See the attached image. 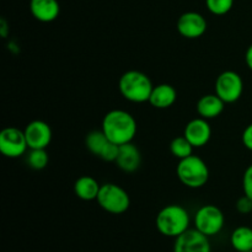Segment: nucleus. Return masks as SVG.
<instances>
[{"mask_svg":"<svg viewBox=\"0 0 252 252\" xmlns=\"http://www.w3.org/2000/svg\"><path fill=\"white\" fill-rule=\"evenodd\" d=\"M102 132L110 142L117 145L130 143L137 134V122L125 110H112L102 120Z\"/></svg>","mask_w":252,"mask_h":252,"instance_id":"f257e3e1","label":"nucleus"},{"mask_svg":"<svg viewBox=\"0 0 252 252\" xmlns=\"http://www.w3.org/2000/svg\"><path fill=\"white\" fill-rule=\"evenodd\" d=\"M154 85L147 74L139 70H128L118 80L120 93L126 100L134 103L149 101Z\"/></svg>","mask_w":252,"mask_h":252,"instance_id":"f03ea898","label":"nucleus"},{"mask_svg":"<svg viewBox=\"0 0 252 252\" xmlns=\"http://www.w3.org/2000/svg\"><path fill=\"white\" fill-rule=\"evenodd\" d=\"M189 214L186 208L179 204H169L158 213L157 229L161 235L177 238L189 229Z\"/></svg>","mask_w":252,"mask_h":252,"instance_id":"7ed1b4c3","label":"nucleus"},{"mask_svg":"<svg viewBox=\"0 0 252 252\" xmlns=\"http://www.w3.org/2000/svg\"><path fill=\"white\" fill-rule=\"evenodd\" d=\"M176 174L181 184L189 189H201L209 180V169L207 164L193 154L180 160Z\"/></svg>","mask_w":252,"mask_h":252,"instance_id":"20e7f679","label":"nucleus"},{"mask_svg":"<svg viewBox=\"0 0 252 252\" xmlns=\"http://www.w3.org/2000/svg\"><path fill=\"white\" fill-rule=\"evenodd\" d=\"M96 201L103 211L110 214H123L130 206L129 194L116 184L101 185Z\"/></svg>","mask_w":252,"mask_h":252,"instance_id":"39448f33","label":"nucleus"},{"mask_svg":"<svg viewBox=\"0 0 252 252\" xmlns=\"http://www.w3.org/2000/svg\"><path fill=\"white\" fill-rule=\"evenodd\" d=\"M224 223L225 218L223 212L213 204H206L201 207L194 214V228L208 238L220 233Z\"/></svg>","mask_w":252,"mask_h":252,"instance_id":"423d86ee","label":"nucleus"},{"mask_svg":"<svg viewBox=\"0 0 252 252\" xmlns=\"http://www.w3.org/2000/svg\"><path fill=\"white\" fill-rule=\"evenodd\" d=\"M244 81L236 71L226 70L219 74L216 80V94L225 103H233L241 97Z\"/></svg>","mask_w":252,"mask_h":252,"instance_id":"0eeeda50","label":"nucleus"},{"mask_svg":"<svg viewBox=\"0 0 252 252\" xmlns=\"http://www.w3.org/2000/svg\"><path fill=\"white\" fill-rule=\"evenodd\" d=\"M27 140L24 130L16 127H6L0 133V152L4 157L15 159L26 153Z\"/></svg>","mask_w":252,"mask_h":252,"instance_id":"6e6552de","label":"nucleus"},{"mask_svg":"<svg viewBox=\"0 0 252 252\" xmlns=\"http://www.w3.org/2000/svg\"><path fill=\"white\" fill-rule=\"evenodd\" d=\"M174 252H212V246L208 236L194 228L175 238Z\"/></svg>","mask_w":252,"mask_h":252,"instance_id":"1a4fd4ad","label":"nucleus"},{"mask_svg":"<svg viewBox=\"0 0 252 252\" xmlns=\"http://www.w3.org/2000/svg\"><path fill=\"white\" fill-rule=\"evenodd\" d=\"M207 20L203 15L194 11L182 14L177 20V31L185 38L194 39L203 36L207 31Z\"/></svg>","mask_w":252,"mask_h":252,"instance_id":"9d476101","label":"nucleus"},{"mask_svg":"<svg viewBox=\"0 0 252 252\" xmlns=\"http://www.w3.org/2000/svg\"><path fill=\"white\" fill-rule=\"evenodd\" d=\"M30 149H47L52 142V129L43 121H32L24 129Z\"/></svg>","mask_w":252,"mask_h":252,"instance_id":"9b49d317","label":"nucleus"},{"mask_svg":"<svg viewBox=\"0 0 252 252\" xmlns=\"http://www.w3.org/2000/svg\"><path fill=\"white\" fill-rule=\"evenodd\" d=\"M184 135L193 145V148H202L207 145L212 137V128L208 120L198 117L189 121L185 127Z\"/></svg>","mask_w":252,"mask_h":252,"instance_id":"f8f14e48","label":"nucleus"},{"mask_svg":"<svg viewBox=\"0 0 252 252\" xmlns=\"http://www.w3.org/2000/svg\"><path fill=\"white\" fill-rule=\"evenodd\" d=\"M116 164L122 171L134 172L135 170L139 169L142 164L140 150L132 142L120 145V153H118Z\"/></svg>","mask_w":252,"mask_h":252,"instance_id":"ddd939ff","label":"nucleus"},{"mask_svg":"<svg viewBox=\"0 0 252 252\" xmlns=\"http://www.w3.org/2000/svg\"><path fill=\"white\" fill-rule=\"evenodd\" d=\"M30 11L41 22H52L59 16L61 6L57 0H31Z\"/></svg>","mask_w":252,"mask_h":252,"instance_id":"4468645a","label":"nucleus"},{"mask_svg":"<svg viewBox=\"0 0 252 252\" xmlns=\"http://www.w3.org/2000/svg\"><path fill=\"white\" fill-rule=\"evenodd\" d=\"M177 100V91L174 86L169 84H160L153 88L152 95L148 102L155 108L159 110H165L169 108L176 102Z\"/></svg>","mask_w":252,"mask_h":252,"instance_id":"2eb2a0df","label":"nucleus"},{"mask_svg":"<svg viewBox=\"0 0 252 252\" xmlns=\"http://www.w3.org/2000/svg\"><path fill=\"white\" fill-rule=\"evenodd\" d=\"M224 105L225 102L217 94H209L199 98L196 108L199 117L212 120L220 116V113L224 111Z\"/></svg>","mask_w":252,"mask_h":252,"instance_id":"dca6fc26","label":"nucleus"},{"mask_svg":"<svg viewBox=\"0 0 252 252\" xmlns=\"http://www.w3.org/2000/svg\"><path fill=\"white\" fill-rule=\"evenodd\" d=\"M101 185L91 176H81L74 184V193L81 201H94L97 198Z\"/></svg>","mask_w":252,"mask_h":252,"instance_id":"f3484780","label":"nucleus"},{"mask_svg":"<svg viewBox=\"0 0 252 252\" xmlns=\"http://www.w3.org/2000/svg\"><path fill=\"white\" fill-rule=\"evenodd\" d=\"M230 244L238 252L252 251V229L249 226H239L231 233Z\"/></svg>","mask_w":252,"mask_h":252,"instance_id":"a211bd4d","label":"nucleus"},{"mask_svg":"<svg viewBox=\"0 0 252 252\" xmlns=\"http://www.w3.org/2000/svg\"><path fill=\"white\" fill-rule=\"evenodd\" d=\"M108 143L107 137L105 135V133L101 130H91L85 138V145L88 148L89 152L91 154L96 155V157H100L101 152L105 148V145Z\"/></svg>","mask_w":252,"mask_h":252,"instance_id":"6ab92c4d","label":"nucleus"},{"mask_svg":"<svg viewBox=\"0 0 252 252\" xmlns=\"http://www.w3.org/2000/svg\"><path fill=\"white\" fill-rule=\"evenodd\" d=\"M170 150H171V154L175 158L181 160L192 155V153H193V145L187 140V138L185 135H182V137H177L172 140L171 144H170Z\"/></svg>","mask_w":252,"mask_h":252,"instance_id":"aec40b11","label":"nucleus"},{"mask_svg":"<svg viewBox=\"0 0 252 252\" xmlns=\"http://www.w3.org/2000/svg\"><path fill=\"white\" fill-rule=\"evenodd\" d=\"M49 157L46 149H31L27 157V164L33 170H43L48 165Z\"/></svg>","mask_w":252,"mask_h":252,"instance_id":"412c9836","label":"nucleus"},{"mask_svg":"<svg viewBox=\"0 0 252 252\" xmlns=\"http://www.w3.org/2000/svg\"><path fill=\"white\" fill-rule=\"evenodd\" d=\"M209 11L214 15H225L231 10L234 0H206Z\"/></svg>","mask_w":252,"mask_h":252,"instance_id":"4be33fe9","label":"nucleus"},{"mask_svg":"<svg viewBox=\"0 0 252 252\" xmlns=\"http://www.w3.org/2000/svg\"><path fill=\"white\" fill-rule=\"evenodd\" d=\"M118 153H120V145L115 144V143L108 140V143L105 145L102 152H101L100 158L102 160H105V161L116 162V160H117V157H118Z\"/></svg>","mask_w":252,"mask_h":252,"instance_id":"5701e85b","label":"nucleus"},{"mask_svg":"<svg viewBox=\"0 0 252 252\" xmlns=\"http://www.w3.org/2000/svg\"><path fill=\"white\" fill-rule=\"evenodd\" d=\"M235 208L240 214H252V199L246 194H244L236 201Z\"/></svg>","mask_w":252,"mask_h":252,"instance_id":"b1692460","label":"nucleus"},{"mask_svg":"<svg viewBox=\"0 0 252 252\" xmlns=\"http://www.w3.org/2000/svg\"><path fill=\"white\" fill-rule=\"evenodd\" d=\"M243 189L244 194L249 196L252 199V165L248 167L243 176Z\"/></svg>","mask_w":252,"mask_h":252,"instance_id":"393cba45","label":"nucleus"},{"mask_svg":"<svg viewBox=\"0 0 252 252\" xmlns=\"http://www.w3.org/2000/svg\"><path fill=\"white\" fill-rule=\"evenodd\" d=\"M241 139H243V144L245 145L246 149L251 150L252 152V123L244 129Z\"/></svg>","mask_w":252,"mask_h":252,"instance_id":"a878e982","label":"nucleus"},{"mask_svg":"<svg viewBox=\"0 0 252 252\" xmlns=\"http://www.w3.org/2000/svg\"><path fill=\"white\" fill-rule=\"evenodd\" d=\"M245 62H246V64H248L249 69H250V70H252V44H251L250 47H249L248 51H246Z\"/></svg>","mask_w":252,"mask_h":252,"instance_id":"bb28decb","label":"nucleus"},{"mask_svg":"<svg viewBox=\"0 0 252 252\" xmlns=\"http://www.w3.org/2000/svg\"><path fill=\"white\" fill-rule=\"evenodd\" d=\"M6 22H5V20L2 19L1 20V29H0V33H1L2 37H6Z\"/></svg>","mask_w":252,"mask_h":252,"instance_id":"cd10ccee","label":"nucleus"},{"mask_svg":"<svg viewBox=\"0 0 252 252\" xmlns=\"http://www.w3.org/2000/svg\"><path fill=\"white\" fill-rule=\"evenodd\" d=\"M248 252H252V251H248Z\"/></svg>","mask_w":252,"mask_h":252,"instance_id":"c85d7f7f","label":"nucleus"}]
</instances>
